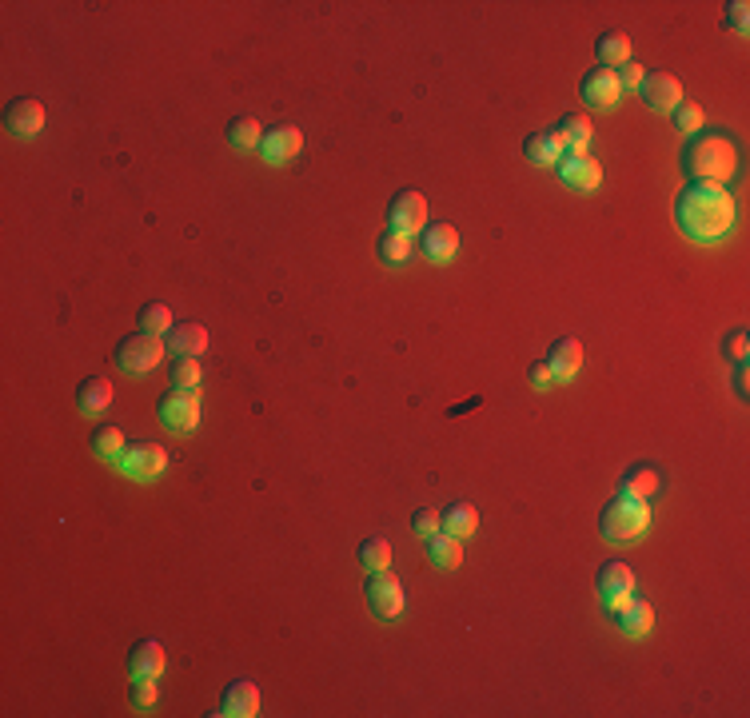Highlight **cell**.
<instances>
[{
	"mask_svg": "<svg viewBox=\"0 0 750 718\" xmlns=\"http://www.w3.org/2000/svg\"><path fill=\"white\" fill-rule=\"evenodd\" d=\"M639 96L651 112H671L675 104H683V84L671 72H647L639 84Z\"/></svg>",
	"mask_w": 750,
	"mask_h": 718,
	"instance_id": "obj_15",
	"label": "cell"
},
{
	"mask_svg": "<svg viewBox=\"0 0 750 718\" xmlns=\"http://www.w3.org/2000/svg\"><path fill=\"white\" fill-rule=\"evenodd\" d=\"M643 76H647V68L639 64V60H627V64H619L615 68V80H619V88L627 92V88H639L643 84Z\"/></svg>",
	"mask_w": 750,
	"mask_h": 718,
	"instance_id": "obj_39",
	"label": "cell"
},
{
	"mask_svg": "<svg viewBox=\"0 0 750 718\" xmlns=\"http://www.w3.org/2000/svg\"><path fill=\"white\" fill-rule=\"evenodd\" d=\"M156 419L172 435H192L200 427V391L196 387H168L156 399Z\"/></svg>",
	"mask_w": 750,
	"mask_h": 718,
	"instance_id": "obj_4",
	"label": "cell"
},
{
	"mask_svg": "<svg viewBox=\"0 0 750 718\" xmlns=\"http://www.w3.org/2000/svg\"><path fill=\"white\" fill-rule=\"evenodd\" d=\"M128 679H160L164 675V647L156 639H140L128 651Z\"/></svg>",
	"mask_w": 750,
	"mask_h": 718,
	"instance_id": "obj_20",
	"label": "cell"
},
{
	"mask_svg": "<svg viewBox=\"0 0 750 718\" xmlns=\"http://www.w3.org/2000/svg\"><path fill=\"white\" fill-rule=\"evenodd\" d=\"M156 699H160L156 679H132V707H136V711H152Z\"/></svg>",
	"mask_w": 750,
	"mask_h": 718,
	"instance_id": "obj_37",
	"label": "cell"
},
{
	"mask_svg": "<svg viewBox=\"0 0 750 718\" xmlns=\"http://www.w3.org/2000/svg\"><path fill=\"white\" fill-rule=\"evenodd\" d=\"M555 172H559V180H563L567 188H575V192H595V188L603 184V168H599V160H591L587 152H563V160L555 164Z\"/></svg>",
	"mask_w": 750,
	"mask_h": 718,
	"instance_id": "obj_10",
	"label": "cell"
},
{
	"mask_svg": "<svg viewBox=\"0 0 750 718\" xmlns=\"http://www.w3.org/2000/svg\"><path fill=\"white\" fill-rule=\"evenodd\" d=\"M723 28H727V32H735V36H747V28H750V4H747V0H731V4H727V12H723Z\"/></svg>",
	"mask_w": 750,
	"mask_h": 718,
	"instance_id": "obj_35",
	"label": "cell"
},
{
	"mask_svg": "<svg viewBox=\"0 0 750 718\" xmlns=\"http://www.w3.org/2000/svg\"><path fill=\"white\" fill-rule=\"evenodd\" d=\"M108 403H112V379H104V375L80 379V387H76V407H80V415H100Z\"/></svg>",
	"mask_w": 750,
	"mask_h": 718,
	"instance_id": "obj_23",
	"label": "cell"
},
{
	"mask_svg": "<svg viewBox=\"0 0 750 718\" xmlns=\"http://www.w3.org/2000/svg\"><path fill=\"white\" fill-rule=\"evenodd\" d=\"M631 36L627 32H603L599 40H595V60H599V68H619V64H627L631 60Z\"/></svg>",
	"mask_w": 750,
	"mask_h": 718,
	"instance_id": "obj_25",
	"label": "cell"
},
{
	"mask_svg": "<svg viewBox=\"0 0 750 718\" xmlns=\"http://www.w3.org/2000/svg\"><path fill=\"white\" fill-rule=\"evenodd\" d=\"M607 615H611V619H615V627H619L623 635H631V639L647 635V631H651V623H655L651 603H643V599H635V595H627L623 603H615Z\"/></svg>",
	"mask_w": 750,
	"mask_h": 718,
	"instance_id": "obj_18",
	"label": "cell"
},
{
	"mask_svg": "<svg viewBox=\"0 0 750 718\" xmlns=\"http://www.w3.org/2000/svg\"><path fill=\"white\" fill-rule=\"evenodd\" d=\"M527 379H531V387H547V383H555V375H551L547 359H535V363L527 367Z\"/></svg>",
	"mask_w": 750,
	"mask_h": 718,
	"instance_id": "obj_40",
	"label": "cell"
},
{
	"mask_svg": "<svg viewBox=\"0 0 750 718\" xmlns=\"http://www.w3.org/2000/svg\"><path fill=\"white\" fill-rule=\"evenodd\" d=\"M88 443H92V455H96L100 463H120V455L128 451V439H124L120 427H112V423H96Z\"/></svg>",
	"mask_w": 750,
	"mask_h": 718,
	"instance_id": "obj_27",
	"label": "cell"
},
{
	"mask_svg": "<svg viewBox=\"0 0 750 718\" xmlns=\"http://www.w3.org/2000/svg\"><path fill=\"white\" fill-rule=\"evenodd\" d=\"M164 344H168L172 356L196 359L208 352V328H204V324H180V328H172V332L164 336Z\"/></svg>",
	"mask_w": 750,
	"mask_h": 718,
	"instance_id": "obj_22",
	"label": "cell"
},
{
	"mask_svg": "<svg viewBox=\"0 0 750 718\" xmlns=\"http://www.w3.org/2000/svg\"><path fill=\"white\" fill-rule=\"evenodd\" d=\"M723 352H727V359H731V363H747V356H750V332H747V328H735V332L723 340Z\"/></svg>",
	"mask_w": 750,
	"mask_h": 718,
	"instance_id": "obj_38",
	"label": "cell"
},
{
	"mask_svg": "<svg viewBox=\"0 0 750 718\" xmlns=\"http://www.w3.org/2000/svg\"><path fill=\"white\" fill-rule=\"evenodd\" d=\"M423 228H427V200H423V192H415V188L395 192L391 204H387V232H399V236L411 240Z\"/></svg>",
	"mask_w": 750,
	"mask_h": 718,
	"instance_id": "obj_8",
	"label": "cell"
},
{
	"mask_svg": "<svg viewBox=\"0 0 750 718\" xmlns=\"http://www.w3.org/2000/svg\"><path fill=\"white\" fill-rule=\"evenodd\" d=\"M360 563H364L368 571H387V567H391V543H387L383 535L364 539V543H360Z\"/></svg>",
	"mask_w": 750,
	"mask_h": 718,
	"instance_id": "obj_33",
	"label": "cell"
},
{
	"mask_svg": "<svg viewBox=\"0 0 750 718\" xmlns=\"http://www.w3.org/2000/svg\"><path fill=\"white\" fill-rule=\"evenodd\" d=\"M415 248H419V256H423L427 264H435V268H439V264H451L455 252H459V232H455L451 224H443V220H439V224H427V228L419 232V244H415Z\"/></svg>",
	"mask_w": 750,
	"mask_h": 718,
	"instance_id": "obj_12",
	"label": "cell"
},
{
	"mask_svg": "<svg viewBox=\"0 0 750 718\" xmlns=\"http://www.w3.org/2000/svg\"><path fill=\"white\" fill-rule=\"evenodd\" d=\"M116 467H120V475H128V479H136V483H152V479L164 475V467H168V451H164V443L140 439V443H128V451L120 455Z\"/></svg>",
	"mask_w": 750,
	"mask_h": 718,
	"instance_id": "obj_7",
	"label": "cell"
},
{
	"mask_svg": "<svg viewBox=\"0 0 750 718\" xmlns=\"http://www.w3.org/2000/svg\"><path fill=\"white\" fill-rule=\"evenodd\" d=\"M555 132H559V140H563V152H587V144H591V120L583 116V112H567L559 124H555Z\"/></svg>",
	"mask_w": 750,
	"mask_h": 718,
	"instance_id": "obj_29",
	"label": "cell"
},
{
	"mask_svg": "<svg viewBox=\"0 0 750 718\" xmlns=\"http://www.w3.org/2000/svg\"><path fill=\"white\" fill-rule=\"evenodd\" d=\"M411 240L407 236H399V232H379V240H375V256L387 264V268H403L407 260H411Z\"/></svg>",
	"mask_w": 750,
	"mask_h": 718,
	"instance_id": "obj_30",
	"label": "cell"
},
{
	"mask_svg": "<svg viewBox=\"0 0 750 718\" xmlns=\"http://www.w3.org/2000/svg\"><path fill=\"white\" fill-rule=\"evenodd\" d=\"M300 148H304V132H300L296 124H276V128L264 132V140H260V156H264L268 164H284V160L300 156Z\"/></svg>",
	"mask_w": 750,
	"mask_h": 718,
	"instance_id": "obj_16",
	"label": "cell"
},
{
	"mask_svg": "<svg viewBox=\"0 0 750 718\" xmlns=\"http://www.w3.org/2000/svg\"><path fill=\"white\" fill-rule=\"evenodd\" d=\"M619 96H623V88H619V80H615V68H591V72H583V80H579V100L587 104V108H595V112H611L615 104H619Z\"/></svg>",
	"mask_w": 750,
	"mask_h": 718,
	"instance_id": "obj_9",
	"label": "cell"
},
{
	"mask_svg": "<svg viewBox=\"0 0 750 718\" xmlns=\"http://www.w3.org/2000/svg\"><path fill=\"white\" fill-rule=\"evenodd\" d=\"M216 718H256L260 715V691L252 679H236L224 687L220 703H216Z\"/></svg>",
	"mask_w": 750,
	"mask_h": 718,
	"instance_id": "obj_14",
	"label": "cell"
},
{
	"mask_svg": "<svg viewBox=\"0 0 750 718\" xmlns=\"http://www.w3.org/2000/svg\"><path fill=\"white\" fill-rule=\"evenodd\" d=\"M739 204L723 184L687 180V188L675 196V228L695 244H719L735 232Z\"/></svg>",
	"mask_w": 750,
	"mask_h": 718,
	"instance_id": "obj_1",
	"label": "cell"
},
{
	"mask_svg": "<svg viewBox=\"0 0 750 718\" xmlns=\"http://www.w3.org/2000/svg\"><path fill=\"white\" fill-rule=\"evenodd\" d=\"M663 491V471L655 463H631L619 479V495H631V499H655Z\"/></svg>",
	"mask_w": 750,
	"mask_h": 718,
	"instance_id": "obj_17",
	"label": "cell"
},
{
	"mask_svg": "<svg viewBox=\"0 0 750 718\" xmlns=\"http://www.w3.org/2000/svg\"><path fill=\"white\" fill-rule=\"evenodd\" d=\"M651 527V507L643 499L631 495H615L603 511H599V535L607 543H631Z\"/></svg>",
	"mask_w": 750,
	"mask_h": 718,
	"instance_id": "obj_3",
	"label": "cell"
},
{
	"mask_svg": "<svg viewBox=\"0 0 750 718\" xmlns=\"http://www.w3.org/2000/svg\"><path fill=\"white\" fill-rule=\"evenodd\" d=\"M683 176L687 180H703V184H723L739 172V144L731 132L723 128H703L695 136H687L683 152H679Z\"/></svg>",
	"mask_w": 750,
	"mask_h": 718,
	"instance_id": "obj_2",
	"label": "cell"
},
{
	"mask_svg": "<svg viewBox=\"0 0 750 718\" xmlns=\"http://www.w3.org/2000/svg\"><path fill=\"white\" fill-rule=\"evenodd\" d=\"M731 387H735V395H739V399H747V395H750V367H747V363H735Z\"/></svg>",
	"mask_w": 750,
	"mask_h": 718,
	"instance_id": "obj_41",
	"label": "cell"
},
{
	"mask_svg": "<svg viewBox=\"0 0 750 718\" xmlns=\"http://www.w3.org/2000/svg\"><path fill=\"white\" fill-rule=\"evenodd\" d=\"M172 387H200V379H204V367L196 363V359L188 356H176L172 359Z\"/></svg>",
	"mask_w": 750,
	"mask_h": 718,
	"instance_id": "obj_34",
	"label": "cell"
},
{
	"mask_svg": "<svg viewBox=\"0 0 750 718\" xmlns=\"http://www.w3.org/2000/svg\"><path fill=\"white\" fill-rule=\"evenodd\" d=\"M439 515H443V531L455 535V539H467V535L479 531V511H475V503H467V499L447 503Z\"/></svg>",
	"mask_w": 750,
	"mask_h": 718,
	"instance_id": "obj_24",
	"label": "cell"
},
{
	"mask_svg": "<svg viewBox=\"0 0 750 718\" xmlns=\"http://www.w3.org/2000/svg\"><path fill=\"white\" fill-rule=\"evenodd\" d=\"M671 124H675V132H683V136H695V132H703L707 128V116H703V108L699 104H675L671 108Z\"/></svg>",
	"mask_w": 750,
	"mask_h": 718,
	"instance_id": "obj_32",
	"label": "cell"
},
{
	"mask_svg": "<svg viewBox=\"0 0 750 718\" xmlns=\"http://www.w3.org/2000/svg\"><path fill=\"white\" fill-rule=\"evenodd\" d=\"M423 547H427V563H431V567L451 571V567H459V563H463V547H459V539H455V535H447V531L427 535V539H423Z\"/></svg>",
	"mask_w": 750,
	"mask_h": 718,
	"instance_id": "obj_28",
	"label": "cell"
},
{
	"mask_svg": "<svg viewBox=\"0 0 750 718\" xmlns=\"http://www.w3.org/2000/svg\"><path fill=\"white\" fill-rule=\"evenodd\" d=\"M543 359H547L555 383H567V379H575L579 367H583V344H579L575 336H559V340L547 348V356Z\"/></svg>",
	"mask_w": 750,
	"mask_h": 718,
	"instance_id": "obj_19",
	"label": "cell"
},
{
	"mask_svg": "<svg viewBox=\"0 0 750 718\" xmlns=\"http://www.w3.org/2000/svg\"><path fill=\"white\" fill-rule=\"evenodd\" d=\"M136 328L148 332V336H168L176 324H172V308L168 304H144L140 316H136Z\"/></svg>",
	"mask_w": 750,
	"mask_h": 718,
	"instance_id": "obj_31",
	"label": "cell"
},
{
	"mask_svg": "<svg viewBox=\"0 0 750 718\" xmlns=\"http://www.w3.org/2000/svg\"><path fill=\"white\" fill-rule=\"evenodd\" d=\"M411 531H415L419 539H427V535L443 531V515H439L435 507H419V511L411 515Z\"/></svg>",
	"mask_w": 750,
	"mask_h": 718,
	"instance_id": "obj_36",
	"label": "cell"
},
{
	"mask_svg": "<svg viewBox=\"0 0 750 718\" xmlns=\"http://www.w3.org/2000/svg\"><path fill=\"white\" fill-rule=\"evenodd\" d=\"M364 599L372 607L375 619L383 623H395L407 607V595H403V583L391 575V571H368V583H364Z\"/></svg>",
	"mask_w": 750,
	"mask_h": 718,
	"instance_id": "obj_6",
	"label": "cell"
},
{
	"mask_svg": "<svg viewBox=\"0 0 750 718\" xmlns=\"http://www.w3.org/2000/svg\"><path fill=\"white\" fill-rule=\"evenodd\" d=\"M635 571H631V563H619V559H611V563H603L599 567V579H595V587H599V599H603V607L611 611L615 603H623L627 595H635Z\"/></svg>",
	"mask_w": 750,
	"mask_h": 718,
	"instance_id": "obj_13",
	"label": "cell"
},
{
	"mask_svg": "<svg viewBox=\"0 0 750 718\" xmlns=\"http://www.w3.org/2000/svg\"><path fill=\"white\" fill-rule=\"evenodd\" d=\"M523 156L535 164V168H555L563 160V140L555 128H543V132H531L523 140Z\"/></svg>",
	"mask_w": 750,
	"mask_h": 718,
	"instance_id": "obj_21",
	"label": "cell"
},
{
	"mask_svg": "<svg viewBox=\"0 0 750 718\" xmlns=\"http://www.w3.org/2000/svg\"><path fill=\"white\" fill-rule=\"evenodd\" d=\"M224 136H228V144L236 148V152H260V140H264V128H260V120L256 116H232L228 120V128H224Z\"/></svg>",
	"mask_w": 750,
	"mask_h": 718,
	"instance_id": "obj_26",
	"label": "cell"
},
{
	"mask_svg": "<svg viewBox=\"0 0 750 718\" xmlns=\"http://www.w3.org/2000/svg\"><path fill=\"white\" fill-rule=\"evenodd\" d=\"M164 352H168L164 336L132 332V336H124V340L116 344V352H112V363H116L120 371H128V375H148V371H156V363L164 359Z\"/></svg>",
	"mask_w": 750,
	"mask_h": 718,
	"instance_id": "obj_5",
	"label": "cell"
},
{
	"mask_svg": "<svg viewBox=\"0 0 750 718\" xmlns=\"http://www.w3.org/2000/svg\"><path fill=\"white\" fill-rule=\"evenodd\" d=\"M4 128H8V136H16V140L40 136V132H44V104L32 100V96L12 100V104L4 108Z\"/></svg>",
	"mask_w": 750,
	"mask_h": 718,
	"instance_id": "obj_11",
	"label": "cell"
}]
</instances>
